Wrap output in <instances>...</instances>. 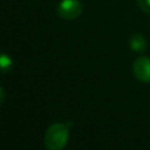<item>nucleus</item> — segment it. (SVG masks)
I'll return each mask as SVG.
<instances>
[{"mask_svg": "<svg viewBox=\"0 0 150 150\" xmlns=\"http://www.w3.org/2000/svg\"><path fill=\"white\" fill-rule=\"evenodd\" d=\"M129 46L130 48L134 50V52H138V53H142L146 49V40L145 38L139 34V33H135L132 34V36L130 38V41H129Z\"/></svg>", "mask_w": 150, "mask_h": 150, "instance_id": "obj_4", "label": "nucleus"}, {"mask_svg": "<svg viewBox=\"0 0 150 150\" xmlns=\"http://www.w3.org/2000/svg\"><path fill=\"white\" fill-rule=\"evenodd\" d=\"M134 75L142 82H150V59L141 56L132 63Z\"/></svg>", "mask_w": 150, "mask_h": 150, "instance_id": "obj_3", "label": "nucleus"}, {"mask_svg": "<svg viewBox=\"0 0 150 150\" xmlns=\"http://www.w3.org/2000/svg\"><path fill=\"white\" fill-rule=\"evenodd\" d=\"M69 137L68 125L62 123H55L48 128L45 135V144L48 150H62Z\"/></svg>", "mask_w": 150, "mask_h": 150, "instance_id": "obj_1", "label": "nucleus"}, {"mask_svg": "<svg viewBox=\"0 0 150 150\" xmlns=\"http://www.w3.org/2000/svg\"><path fill=\"white\" fill-rule=\"evenodd\" d=\"M4 100H5V93H4V89L0 87V104L4 102Z\"/></svg>", "mask_w": 150, "mask_h": 150, "instance_id": "obj_7", "label": "nucleus"}, {"mask_svg": "<svg viewBox=\"0 0 150 150\" xmlns=\"http://www.w3.org/2000/svg\"><path fill=\"white\" fill-rule=\"evenodd\" d=\"M138 7L146 14H150V0H137Z\"/></svg>", "mask_w": 150, "mask_h": 150, "instance_id": "obj_6", "label": "nucleus"}, {"mask_svg": "<svg viewBox=\"0 0 150 150\" xmlns=\"http://www.w3.org/2000/svg\"><path fill=\"white\" fill-rule=\"evenodd\" d=\"M82 9V4L79 0H62L57 7V14L66 20H73L81 15Z\"/></svg>", "mask_w": 150, "mask_h": 150, "instance_id": "obj_2", "label": "nucleus"}, {"mask_svg": "<svg viewBox=\"0 0 150 150\" xmlns=\"http://www.w3.org/2000/svg\"><path fill=\"white\" fill-rule=\"evenodd\" d=\"M13 66L12 59L4 53H0V71H8Z\"/></svg>", "mask_w": 150, "mask_h": 150, "instance_id": "obj_5", "label": "nucleus"}]
</instances>
